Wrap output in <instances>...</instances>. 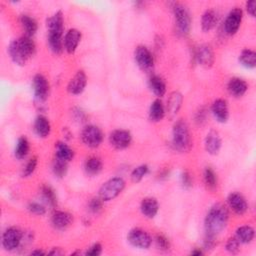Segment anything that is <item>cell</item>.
<instances>
[{
    "mask_svg": "<svg viewBox=\"0 0 256 256\" xmlns=\"http://www.w3.org/2000/svg\"><path fill=\"white\" fill-rule=\"evenodd\" d=\"M149 87L152 92L158 97H162L166 93L165 82L163 81L161 77L157 75H154L149 79Z\"/></svg>",
    "mask_w": 256,
    "mask_h": 256,
    "instance_id": "31",
    "label": "cell"
},
{
    "mask_svg": "<svg viewBox=\"0 0 256 256\" xmlns=\"http://www.w3.org/2000/svg\"><path fill=\"white\" fill-rule=\"evenodd\" d=\"M159 205L157 200L153 197H146L141 201L140 210L147 218H154L158 212Z\"/></svg>",
    "mask_w": 256,
    "mask_h": 256,
    "instance_id": "21",
    "label": "cell"
},
{
    "mask_svg": "<svg viewBox=\"0 0 256 256\" xmlns=\"http://www.w3.org/2000/svg\"><path fill=\"white\" fill-rule=\"evenodd\" d=\"M218 16L216 11L213 9H207L201 17V28L204 32H208L216 26Z\"/></svg>",
    "mask_w": 256,
    "mask_h": 256,
    "instance_id": "26",
    "label": "cell"
},
{
    "mask_svg": "<svg viewBox=\"0 0 256 256\" xmlns=\"http://www.w3.org/2000/svg\"><path fill=\"white\" fill-rule=\"evenodd\" d=\"M243 18V12L240 8L235 7L232 9L224 21V30L228 35H234L238 31Z\"/></svg>",
    "mask_w": 256,
    "mask_h": 256,
    "instance_id": "10",
    "label": "cell"
},
{
    "mask_svg": "<svg viewBox=\"0 0 256 256\" xmlns=\"http://www.w3.org/2000/svg\"><path fill=\"white\" fill-rule=\"evenodd\" d=\"M36 166H37V158L36 157H32L31 159H29V161L26 163V165L23 169L22 175L23 177H28L30 176L36 169Z\"/></svg>",
    "mask_w": 256,
    "mask_h": 256,
    "instance_id": "41",
    "label": "cell"
},
{
    "mask_svg": "<svg viewBox=\"0 0 256 256\" xmlns=\"http://www.w3.org/2000/svg\"><path fill=\"white\" fill-rule=\"evenodd\" d=\"M8 53L10 55V58L12 59V61L15 64L20 65V66L25 65L27 59L24 56V54L22 53L17 40H13L10 42V44L8 46Z\"/></svg>",
    "mask_w": 256,
    "mask_h": 256,
    "instance_id": "24",
    "label": "cell"
},
{
    "mask_svg": "<svg viewBox=\"0 0 256 256\" xmlns=\"http://www.w3.org/2000/svg\"><path fill=\"white\" fill-rule=\"evenodd\" d=\"M125 181L121 177H114L107 180L99 189V197L103 201H110L116 198L124 189Z\"/></svg>",
    "mask_w": 256,
    "mask_h": 256,
    "instance_id": "3",
    "label": "cell"
},
{
    "mask_svg": "<svg viewBox=\"0 0 256 256\" xmlns=\"http://www.w3.org/2000/svg\"><path fill=\"white\" fill-rule=\"evenodd\" d=\"M34 131L37 136L46 138L51 131V125L49 120L43 115L38 116L34 121Z\"/></svg>",
    "mask_w": 256,
    "mask_h": 256,
    "instance_id": "23",
    "label": "cell"
},
{
    "mask_svg": "<svg viewBox=\"0 0 256 256\" xmlns=\"http://www.w3.org/2000/svg\"><path fill=\"white\" fill-rule=\"evenodd\" d=\"M196 58L199 62V64L203 67L209 68L214 63V52L210 45L208 44H202L197 48L196 52Z\"/></svg>",
    "mask_w": 256,
    "mask_h": 256,
    "instance_id": "14",
    "label": "cell"
},
{
    "mask_svg": "<svg viewBox=\"0 0 256 256\" xmlns=\"http://www.w3.org/2000/svg\"><path fill=\"white\" fill-rule=\"evenodd\" d=\"M55 154L56 158H59L66 162L72 160L73 157H74V151L66 143L61 141L55 143Z\"/></svg>",
    "mask_w": 256,
    "mask_h": 256,
    "instance_id": "30",
    "label": "cell"
},
{
    "mask_svg": "<svg viewBox=\"0 0 256 256\" xmlns=\"http://www.w3.org/2000/svg\"><path fill=\"white\" fill-rule=\"evenodd\" d=\"M205 149L211 155H216L221 148V138L215 130H210L205 137Z\"/></svg>",
    "mask_w": 256,
    "mask_h": 256,
    "instance_id": "18",
    "label": "cell"
},
{
    "mask_svg": "<svg viewBox=\"0 0 256 256\" xmlns=\"http://www.w3.org/2000/svg\"><path fill=\"white\" fill-rule=\"evenodd\" d=\"M181 183L185 188H190L192 186V178L188 171H183L181 174Z\"/></svg>",
    "mask_w": 256,
    "mask_h": 256,
    "instance_id": "45",
    "label": "cell"
},
{
    "mask_svg": "<svg viewBox=\"0 0 256 256\" xmlns=\"http://www.w3.org/2000/svg\"><path fill=\"white\" fill-rule=\"evenodd\" d=\"M204 119H205V111L204 110H200V112L198 113V116L196 117V121L203 122Z\"/></svg>",
    "mask_w": 256,
    "mask_h": 256,
    "instance_id": "48",
    "label": "cell"
},
{
    "mask_svg": "<svg viewBox=\"0 0 256 256\" xmlns=\"http://www.w3.org/2000/svg\"><path fill=\"white\" fill-rule=\"evenodd\" d=\"M52 170H53L54 175H55L56 177L58 178L64 177L67 172V162L59 158H56L53 162Z\"/></svg>",
    "mask_w": 256,
    "mask_h": 256,
    "instance_id": "36",
    "label": "cell"
},
{
    "mask_svg": "<svg viewBox=\"0 0 256 256\" xmlns=\"http://www.w3.org/2000/svg\"><path fill=\"white\" fill-rule=\"evenodd\" d=\"M31 254H32V255H45V252L42 251V250H38V249H37V250L32 251Z\"/></svg>",
    "mask_w": 256,
    "mask_h": 256,
    "instance_id": "50",
    "label": "cell"
},
{
    "mask_svg": "<svg viewBox=\"0 0 256 256\" xmlns=\"http://www.w3.org/2000/svg\"><path fill=\"white\" fill-rule=\"evenodd\" d=\"M17 42L19 44V47L27 60L34 55L36 51V45L34 41L31 39V37H29L27 35H24L19 39H17Z\"/></svg>",
    "mask_w": 256,
    "mask_h": 256,
    "instance_id": "27",
    "label": "cell"
},
{
    "mask_svg": "<svg viewBox=\"0 0 256 256\" xmlns=\"http://www.w3.org/2000/svg\"><path fill=\"white\" fill-rule=\"evenodd\" d=\"M254 235H255L254 229L249 225H244L237 228L235 237L239 240L240 243L248 244L253 240Z\"/></svg>",
    "mask_w": 256,
    "mask_h": 256,
    "instance_id": "29",
    "label": "cell"
},
{
    "mask_svg": "<svg viewBox=\"0 0 256 256\" xmlns=\"http://www.w3.org/2000/svg\"><path fill=\"white\" fill-rule=\"evenodd\" d=\"M239 246H240L239 240L237 239L236 237H230L225 244V249L231 254H236V253H238L240 249Z\"/></svg>",
    "mask_w": 256,
    "mask_h": 256,
    "instance_id": "40",
    "label": "cell"
},
{
    "mask_svg": "<svg viewBox=\"0 0 256 256\" xmlns=\"http://www.w3.org/2000/svg\"><path fill=\"white\" fill-rule=\"evenodd\" d=\"M20 23L23 30L25 31V35L29 36V37L33 36L36 33V31H37V22H36L34 18L30 17L29 15H21Z\"/></svg>",
    "mask_w": 256,
    "mask_h": 256,
    "instance_id": "32",
    "label": "cell"
},
{
    "mask_svg": "<svg viewBox=\"0 0 256 256\" xmlns=\"http://www.w3.org/2000/svg\"><path fill=\"white\" fill-rule=\"evenodd\" d=\"M82 142L90 148H97L103 140V133L99 127L95 125H88L83 128L81 132Z\"/></svg>",
    "mask_w": 256,
    "mask_h": 256,
    "instance_id": "5",
    "label": "cell"
},
{
    "mask_svg": "<svg viewBox=\"0 0 256 256\" xmlns=\"http://www.w3.org/2000/svg\"><path fill=\"white\" fill-rule=\"evenodd\" d=\"M28 210L32 213V214H35V215H44L45 212H46V209L45 207L40 204V203H37V202H31L29 203L28 205Z\"/></svg>",
    "mask_w": 256,
    "mask_h": 256,
    "instance_id": "43",
    "label": "cell"
},
{
    "mask_svg": "<svg viewBox=\"0 0 256 256\" xmlns=\"http://www.w3.org/2000/svg\"><path fill=\"white\" fill-rule=\"evenodd\" d=\"M134 58L138 67L145 72L152 70L154 65V59L150 50L143 45L138 46L134 52Z\"/></svg>",
    "mask_w": 256,
    "mask_h": 256,
    "instance_id": "7",
    "label": "cell"
},
{
    "mask_svg": "<svg viewBox=\"0 0 256 256\" xmlns=\"http://www.w3.org/2000/svg\"><path fill=\"white\" fill-rule=\"evenodd\" d=\"M64 252L60 250V248H53L52 251H50L48 254L50 255H62Z\"/></svg>",
    "mask_w": 256,
    "mask_h": 256,
    "instance_id": "49",
    "label": "cell"
},
{
    "mask_svg": "<svg viewBox=\"0 0 256 256\" xmlns=\"http://www.w3.org/2000/svg\"><path fill=\"white\" fill-rule=\"evenodd\" d=\"M227 89L229 93L234 97H241L243 96L248 89V85L245 80L239 77H233L229 80L227 84Z\"/></svg>",
    "mask_w": 256,
    "mask_h": 256,
    "instance_id": "20",
    "label": "cell"
},
{
    "mask_svg": "<svg viewBox=\"0 0 256 256\" xmlns=\"http://www.w3.org/2000/svg\"><path fill=\"white\" fill-rule=\"evenodd\" d=\"M211 111L214 115L215 119L220 122L224 123L228 120L229 117V109L227 101L224 99H216L211 106Z\"/></svg>",
    "mask_w": 256,
    "mask_h": 256,
    "instance_id": "17",
    "label": "cell"
},
{
    "mask_svg": "<svg viewBox=\"0 0 256 256\" xmlns=\"http://www.w3.org/2000/svg\"><path fill=\"white\" fill-rule=\"evenodd\" d=\"M41 193H42V196L44 198V200L46 201V202L54 207L56 205L57 203V200H56V195H55V192H54V190L48 186V185H43L41 187Z\"/></svg>",
    "mask_w": 256,
    "mask_h": 256,
    "instance_id": "37",
    "label": "cell"
},
{
    "mask_svg": "<svg viewBox=\"0 0 256 256\" xmlns=\"http://www.w3.org/2000/svg\"><path fill=\"white\" fill-rule=\"evenodd\" d=\"M73 221V216L66 211H55L51 216V223L56 229L67 228Z\"/></svg>",
    "mask_w": 256,
    "mask_h": 256,
    "instance_id": "19",
    "label": "cell"
},
{
    "mask_svg": "<svg viewBox=\"0 0 256 256\" xmlns=\"http://www.w3.org/2000/svg\"><path fill=\"white\" fill-rule=\"evenodd\" d=\"M128 242L132 246L139 249H147L152 243L151 236L143 229L134 228L129 231L127 235Z\"/></svg>",
    "mask_w": 256,
    "mask_h": 256,
    "instance_id": "6",
    "label": "cell"
},
{
    "mask_svg": "<svg viewBox=\"0 0 256 256\" xmlns=\"http://www.w3.org/2000/svg\"><path fill=\"white\" fill-rule=\"evenodd\" d=\"M148 166L145 165V164H142V165L137 166L131 173V180L134 182V183H137V182H140L144 176L148 173Z\"/></svg>",
    "mask_w": 256,
    "mask_h": 256,
    "instance_id": "39",
    "label": "cell"
},
{
    "mask_svg": "<svg viewBox=\"0 0 256 256\" xmlns=\"http://www.w3.org/2000/svg\"><path fill=\"white\" fill-rule=\"evenodd\" d=\"M155 240H156V244L160 250H168L170 248L169 240L164 235H157Z\"/></svg>",
    "mask_w": 256,
    "mask_h": 256,
    "instance_id": "44",
    "label": "cell"
},
{
    "mask_svg": "<svg viewBox=\"0 0 256 256\" xmlns=\"http://www.w3.org/2000/svg\"><path fill=\"white\" fill-rule=\"evenodd\" d=\"M22 241V232L17 227H10L2 235V245L5 250L13 251L19 247Z\"/></svg>",
    "mask_w": 256,
    "mask_h": 256,
    "instance_id": "8",
    "label": "cell"
},
{
    "mask_svg": "<svg viewBox=\"0 0 256 256\" xmlns=\"http://www.w3.org/2000/svg\"><path fill=\"white\" fill-rule=\"evenodd\" d=\"M29 149H30V146H29V141L26 137L22 136L17 141L16 144V147H15V157L18 159H23L27 156V154L29 153Z\"/></svg>",
    "mask_w": 256,
    "mask_h": 256,
    "instance_id": "33",
    "label": "cell"
},
{
    "mask_svg": "<svg viewBox=\"0 0 256 256\" xmlns=\"http://www.w3.org/2000/svg\"><path fill=\"white\" fill-rule=\"evenodd\" d=\"M102 203H103V200L100 197L93 198L90 200V202L88 204V208L92 213H98L102 209Z\"/></svg>",
    "mask_w": 256,
    "mask_h": 256,
    "instance_id": "42",
    "label": "cell"
},
{
    "mask_svg": "<svg viewBox=\"0 0 256 256\" xmlns=\"http://www.w3.org/2000/svg\"><path fill=\"white\" fill-rule=\"evenodd\" d=\"M48 44H49L51 51L56 54L62 53L64 49L62 36H59V35L48 34Z\"/></svg>",
    "mask_w": 256,
    "mask_h": 256,
    "instance_id": "35",
    "label": "cell"
},
{
    "mask_svg": "<svg viewBox=\"0 0 256 256\" xmlns=\"http://www.w3.org/2000/svg\"><path fill=\"white\" fill-rule=\"evenodd\" d=\"M227 204L236 214L243 215L247 209L248 204L242 194L238 192H232L227 197Z\"/></svg>",
    "mask_w": 256,
    "mask_h": 256,
    "instance_id": "13",
    "label": "cell"
},
{
    "mask_svg": "<svg viewBox=\"0 0 256 256\" xmlns=\"http://www.w3.org/2000/svg\"><path fill=\"white\" fill-rule=\"evenodd\" d=\"M102 252V246L99 243H95L92 246H90L86 251V255L89 256H98Z\"/></svg>",
    "mask_w": 256,
    "mask_h": 256,
    "instance_id": "46",
    "label": "cell"
},
{
    "mask_svg": "<svg viewBox=\"0 0 256 256\" xmlns=\"http://www.w3.org/2000/svg\"><path fill=\"white\" fill-rule=\"evenodd\" d=\"M228 218V210L223 204L217 203L213 205L205 217L204 226L206 235L213 237L217 236L226 227Z\"/></svg>",
    "mask_w": 256,
    "mask_h": 256,
    "instance_id": "1",
    "label": "cell"
},
{
    "mask_svg": "<svg viewBox=\"0 0 256 256\" xmlns=\"http://www.w3.org/2000/svg\"><path fill=\"white\" fill-rule=\"evenodd\" d=\"M203 178H204V182H205V185L210 188V189H214L217 185V177L215 172L213 171V169H211L210 167H206L203 173Z\"/></svg>",
    "mask_w": 256,
    "mask_h": 256,
    "instance_id": "38",
    "label": "cell"
},
{
    "mask_svg": "<svg viewBox=\"0 0 256 256\" xmlns=\"http://www.w3.org/2000/svg\"><path fill=\"white\" fill-rule=\"evenodd\" d=\"M87 84V77L84 71L80 70L76 74L71 78L67 85V90L70 94L73 95H78L81 94Z\"/></svg>",
    "mask_w": 256,
    "mask_h": 256,
    "instance_id": "12",
    "label": "cell"
},
{
    "mask_svg": "<svg viewBox=\"0 0 256 256\" xmlns=\"http://www.w3.org/2000/svg\"><path fill=\"white\" fill-rule=\"evenodd\" d=\"M246 9H247V12H248L252 17L255 16L256 2L254 1V0H251V1H248V2L246 3Z\"/></svg>",
    "mask_w": 256,
    "mask_h": 256,
    "instance_id": "47",
    "label": "cell"
},
{
    "mask_svg": "<svg viewBox=\"0 0 256 256\" xmlns=\"http://www.w3.org/2000/svg\"><path fill=\"white\" fill-rule=\"evenodd\" d=\"M32 88L35 98L39 102H43L48 98L50 85L46 77L42 74H36L32 80Z\"/></svg>",
    "mask_w": 256,
    "mask_h": 256,
    "instance_id": "9",
    "label": "cell"
},
{
    "mask_svg": "<svg viewBox=\"0 0 256 256\" xmlns=\"http://www.w3.org/2000/svg\"><path fill=\"white\" fill-rule=\"evenodd\" d=\"M182 101H183V97H182V94L180 92H177V91H174L172 92L167 100V113L170 118H173L176 116L178 113L179 109L181 108Z\"/></svg>",
    "mask_w": 256,
    "mask_h": 256,
    "instance_id": "22",
    "label": "cell"
},
{
    "mask_svg": "<svg viewBox=\"0 0 256 256\" xmlns=\"http://www.w3.org/2000/svg\"><path fill=\"white\" fill-rule=\"evenodd\" d=\"M175 24L177 29L182 34H188L191 27V18L188 10L180 3H173L172 6Z\"/></svg>",
    "mask_w": 256,
    "mask_h": 256,
    "instance_id": "4",
    "label": "cell"
},
{
    "mask_svg": "<svg viewBox=\"0 0 256 256\" xmlns=\"http://www.w3.org/2000/svg\"><path fill=\"white\" fill-rule=\"evenodd\" d=\"M239 61L247 68H254L256 66V53L251 49H244L240 53Z\"/></svg>",
    "mask_w": 256,
    "mask_h": 256,
    "instance_id": "34",
    "label": "cell"
},
{
    "mask_svg": "<svg viewBox=\"0 0 256 256\" xmlns=\"http://www.w3.org/2000/svg\"><path fill=\"white\" fill-rule=\"evenodd\" d=\"M165 115V108L163 106L161 100H154L149 108V119L153 122H159Z\"/></svg>",
    "mask_w": 256,
    "mask_h": 256,
    "instance_id": "28",
    "label": "cell"
},
{
    "mask_svg": "<svg viewBox=\"0 0 256 256\" xmlns=\"http://www.w3.org/2000/svg\"><path fill=\"white\" fill-rule=\"evenodd\" d=\"M172 144L179 152H188L191 149L192 141L189 127L183 119L175 122L172 129Z\"/></svg>",
    "mask_w": 256,
    "mask_h": 256,
    "instance_id": "2",
    "label": "cell"
},
{
    "mask_svg": "<svg viewBox=\"0 0 256 256\" xmlns=\"http://www.w3.org/2000/svg\"><path fill=\"white\" fill-rule=\"evenodd\" d=\"M191 254L192 255H201V254H202V251H201L200 249H195V250H193L191 252Z\"/></svg>",
    "mask_w": 256,
    "mask_h": 256,
    "instance_id": "51",
    "label": "cell"
},
{
    "mask_svg": "<svg viewBox=\"0 0 256 256\" xmlns=\"http://www.w3.org/2000/svg\"><path fill=\"white\" fill-rule=\"evenodd\" d=\"M46 26L48 29V34L62 36L64 31V19L62 12L57 11L55 14L50 16L46 21Z\"/></svg>",
    "mask_w": 256,
    "mask_h": 256,
    "instance_id": "15",
    "label": "cell"
},
{
    "mask_svg": "<svg viewBox=\"0 0 256 256\" xmlns=\"http://www.w3.org/2000/svg\"><path fill=\"white\" fill-rule=\"evenodd\" d=\"M102 167L103 164L101 159L96 156H91L87 158L84 163V170L89 176H95L99 174L102 170Z\"/></svg>",
    "mask_w": 256,
    "mask_h": 256,
    "instance_id": "25",
    "label": "cell"
},
{
    "mask_svg": "<svg viewBox=\"0 0 256 256\" xmlns=\"http://www.w3.org/2000/svg\"><path fill=\"white\" fill-rule=\"evenodd\" d=\"M81 40V33L77 29H69L63 39V44H64V49L69 53L72 54L74 53L80 43Z\"/></svg>",
    "mask_w": 256,
    "mask_h": 256,
    "instance_id": "16",
    "label": "cell"
},
{
    "mask_svg": "<svg viewBox=\"0 0 256 256\" xmlns=\"http://www.w3.org/2000/svg\"><path fill=\"white\" fill-rule=\"evenodd\" d=\"M109 142L114 148L122 150L127 148L132 142L131 133L124 129H116L109 135Z\"/></svg>",
    "mask_w": 256,
    "mask_h": 256,
    "instance_id": "11",
    "label": "cell"
}]
</instances>
